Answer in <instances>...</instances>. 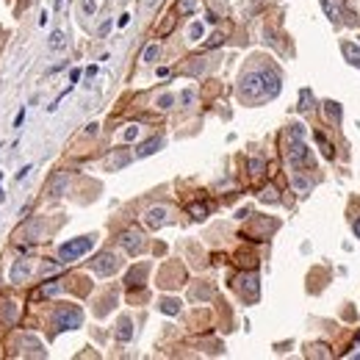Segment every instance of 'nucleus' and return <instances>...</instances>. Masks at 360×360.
<instances>
[{"mask_svg": "<svg viewBox=\"0 0 360 360\" xmlns=\"http://www.w3.org/2000/svg\"><path fill=\"white\" fill-rule=\"evenodd\" d=\"M280 92V75L275 69H260V72H247L239 83V95L244 100H272Z\"/></svg>", "mask_w": 360, "mask_h": 360, "instance_id": "1", "label": "nucleus"}, {"mask_svg": "<svg viewBox=\"0 0 360 360\" xmlns=\"http://www.w3.org/2000/svg\"><path fill=\"white\" fill-rule=\"evenodd\" d=\"M53 324H56V330H78L83 324V310L75 305H61L53 313Z\"/></svg>", "mask_w": 360, "mask_h": 360, "instance_id": "2", "label": "nucleus"}, {"mask_svg": "<svg viewBox=\"0 0 360 360\" xmlns=\"http://www.w3.org/2000/svg\"><path fill=\"white\" fill-rule=\"evenodd\" d=\"M92 247H95V236H80V239H72V241H67V244H61L59 258L64 263H69V260H78L80 255H86Z\"/></svg>", "mask_w": 360, "mask_h": 360, "instance_id": "3", "label": "nucleus"}, {"mask_svg": "<svg viewBox=\"0 0 360 360\" xmlns=\"http://www.w3.org/2000/svg\"><path fill=\"white\" fill-rule=\"evenodd\" d=\"M285 158H288V163L291 166H313V153L308 150V144L305 141H291L288 144V150H285Z\"/></svg>", "mask_w": 360, "mask_h": 360, "instance_id": "4", "label": "nucleus"}, {"mask_svg": "<svg viewBox=\"0 0 360 360\" xmlns=\"http://www.w3.org/2000/svg\"><path fill=\"white\" fill-rule=\"evenodd\" d=\"M92 269H95L100 277H108L120 269V258L114 255V252H100V255L92 260Z\"/></svg>", "mask_w": 360, "mask_h": 360, "instance_id": "5", "label": "nucleus"}, {"mask_svg": "<svg viewBox=\"0 0 360 360\" xmlns=\"http://www.w3.org/2000/svg\"><path fill=\"white\" fill-rule=\"evenodd\" d=\"M236 288H239L247 300H255L258 291H260V280H258L255 272H244V275L236 277Z\"/></svg>", "mask_w": 360, "mask_h": 360, "instance_id": "6", "label": "nucleus"}, {"mask_svg": "<svg viewBox=\"0 0 360 360\" xmlns=\"http://www.w3.org/2000/svg\"><path fill=\"white\" fill-rule=\"evenodd\" d=\"M120 244H122V249L128 252V255H139L141 249H144V236L139 230H125L120 236Z\"/></svg>", "mask_w": 360, "mask_h": 360, "instance_id": "7", "label": "nucleus"}, {"mask_svg": "<svg viewBox=\"0 0 360 360\" xmlns=\"http://www.w3.org/2000/svg\"><path fill=\"white\" fill-rule=\"evenodd\" d=\"M166 222H169V208H163V205H155L144 214V224L150 230H158V227H163Z\"/></svg>", "mask_w": 360, "mask_h": 360, "instance_id": "8", "label": "nucleus"}, {"mask_svg": "<svg viewBox=\"0 0 360 360\" xmlns=\"http://www.w3.org/2000/svg\"><path fill=\"white\" fill-rule=\"evenodd\" d=\"M31 272H34V266H31V260H25V258H20V260H14V266H11V272H9V280H11V283H25L28 277H31Z\"/></svg>", "mask_w": 360, "mask_h": 360, "instance_id": "9", "label": "nucleus"}, {"mask_svg": "<svg viewBox=\"0 0 360 360\" xmlns=\"http://www.w3.org/2000/svg\"><path fill=\"white\" fill-rule=\"evenodd\" d=\"M321 9L327 11V17L333 22H341L343 17V0H321Z\"/></svg>", "mask_w": 360, "mask_h": 360, "instance_id": "10", "label": "nucleus"}, {"mask_svg": "<svg viewBox=\"0 0 360 360\" xmlns=\"http://www.w3.org/2000/svg\"><path fill=\"white\" fill-rule=\"evenodd\" d=\"M161 147H163V136H153V139H147V141L139 144L136 155H139V158H147V155H153L155 150H161Z\"/></svg>", "mask_w": 360, "mask_h": 360, "instance_id": "11", "label": "nucleus"}, {"mask_svg": "<svg viewBox=\"0 0 360 360\" xmlns=\"http://www.w3.org/2000/svg\"><path fill=\"white\" fill-rule=\"evenodd\" d=\"M341 53H343V59L349 61L355 69H360V47L358 44H352V42H341Z\"/></svg>", "mask_w": 360, "mask_h": 360, "instance_id": "12", "label": "nucleus"}, {"mask_svg": "<svg viewBox=\"0 0 360 360\" xmlns=\"http://www.w3.org/2000/svg\"><path fill=\"white\" fill-rule=\"evenodd\" d=\"M341 114H343V108L335 103V100H327V103H324V117L333 122V125H338V122H341Z\"/></svg>", "mask_w": 360, "mask_h": 360, "instance_id": "13", "label": "nucleus"}, {"mask_svg": "<svg viewBox=\"0 0 360 360\" xmlns=\"http://www.w3.org/2000/svg\"><path fill=\"white\" fill-rule=\"evenodd\" d=\"M61 291V283H44L39 291H34V300H50Z\"/></svg>", "mask_w": 360, "mask_h": 360, "instance_id": "14", "label": "nucleus"}, {"mask_svg": "<svg viewBox=\"0 0 360 360\" xmlns=\"http://www.w3.org/2000/svg\"><path fill=\"white\" fill-rule=\"evenodd\" d=\"M144 275H147V266H133L128 272V277H125V283L133 288V285H141V280H144Z\"/></svg>", "mask_w": 360, "mask_h": 360, "instance_id": "15", "label": "nucleus"}, {"mask_svg": "<svg viewBox=\"0 0 360 360\" xmlns=\"http://www.w3.org/2000/svg\"><path fill=\"white\" fill-rule=\"evenodd\" d=\"M117 338H120L122 343L133 338V324H130V319H120V324H117Z\"/></svg>", "mask_w": 360, "mask_h": 360, "instance_id": "16", "label": "nucleus"}, {"mask_svg": "<svg viewBox=\"0 0 360 360\" xmlns=\"http://www.w3.org/2000/svg\"><path fill=\"white\" fill-rule=\"evenodd\" d=\"M0 319H3L6 324H14V321H17V305H14V302H6L3 310H0Z\"/></svg>", "mask_w": 360, "mask_h": 360, "instance_id": "17", "label": "nucleus"}, {"mask_svg": "<svg viewBox=\"0 0 360 360\" xmlns=\"http://www.w3.org/2000/svg\"><path fill=\"white\" fill-rule=\"evenodd\" d=\"M285 141L291 144V141H305V128L302 125H291V128L285 130Z\"/></svg>", "mask_w": 360, "mask_h": 360, "instance_id": "18", "label": "nucleus"}, {"mask_svg": "<svg viewBox=\"0 0 360 360\" xmlns=\"http://www.w3.org/2000/svg\"><path fill=\"white\" fill-rule=\"evenodd\" d=\"M294 189L300 191V194H308V191L313 189V183H310L308 178H302L300 172H294Z\"/></svg>", "mask_w": 360, "mask_h": 360, "instance_id": "19", "label": "nucleus"}, {"mask_svg": "<svg viewBox=\"0 0 360 360\" xmlns=\"http://www.w3.org/2000/svg\"><path fill=\"white\" fill-rule=\"evenodd\" d=\"M200 6V0H178V6H175V11L178 14H191V11Z\"/></svg>", "mask_w": 360, "mask_h": 360, "instance_id": "20", "label": "nucleus"}, {"mask_svg": "<svg viewBox=\"0 0 360 360\" xmlns=\"http://www.w3.org/2000/svg\"><path fill=\"white\" fill-rule=\"evenodd\" d=\"M180 310V302L178 300H161V313H166V316H175Z\"/></svg>", "mask_w": 360, "mask_h": 360, "instance_id": "21", "label": "nucleus"}, {"mask_svg": "<svg viewBox=\"0 0 360 360\" xmlns=\"http://www.w3.org/2000/svg\"><path fill=\"white\" fill-rule=\"evenodd\" d=\"M67 175H64V172H61V175H56V180H53L50 183V194H61V191H64V186H67Z\"/></svg>", "mask_w": 360, "mask_h": 360, "instance_id": "22", "label": "nucleus"}, {"mask_svg": "<svg viewBox=\"0 0 360 360\" xmlns=\"http://www.w3.org/2000/svg\"><path fill=\"white\" fill-rule=\"evenodd\" d=\"M158 56H161V47H158V44H150V47H144V56H141V61L153 64V61H158Z\"/></svg>", "mask_w": 360, "mask_h": 360, "instance_id": "23", "label": "nucleus"}, {"mask_svg": "<svg viewBox=\"0 0 360 360\" xmlns=\"http://www.w3.org/2000/svg\"><path fill=\"white\" fill-rule=\"evenodd\" d=\"M189 214L194 216V219H205V216H208V208L202 205V202H191V205H189Z\"/></svg>", "mask_w": 360, "mask_h": 360, "instance_id": "24", "label": "nucleus"}, {"mask_svg": "<svg viewBox=\"0 0 360 360\" xmlns=\"http://www.w3.org/2000/svg\"><path fill=\"white\" fill-rule=\"evenodd\" d=\"M316 139H319V144H321V153H324L327 158H333V155H335V147L324 139V133H316Z\"/></svg>", "mask_w": 360, "mask_h": 360, "instance_id": "25", "label": "nucleus"}, {"mask_svg": "<svg viewBox=\"0 0 360 360\" xmlns=\"http://www.w3.org/2000/svg\"><path fill=\"white\" fill-rule=\"evenodd\" d=\"M310 358H330V349H327L324 343H316V346H310L308 349Z\"/></svg>", "mask_w": 360, "mask_h": 360, "instance_id": "26", "label": "nucleus"}, {"mask_svg": "<svg viewBox=\"0 0 360 360\" xmlns=\"http://www.w3.org/2000/svg\"><path fill=\"white\" fill-rule=\"evenodd\" d=\"M64 47V34L61 31H53L50 34V50H61Z\"/></svg>", "mask_w": 360, "mask_h": 360, "instance_id": "27", "label": "nucleus"}, {"mask_svg": "<svg viewBox=\"0 0 360 360\" xmlns=\"http://www.w3.org/2000/svg\"><path fill=\"white\" fill-rule=\"evenodd\" d=\"M249 172H252V175H260V172L266 169V163H263V158H249Z\"/></svg>", "mask_w": 360, "mask_h": 360, "instance_id": "28", "label": "nucleus"}, {"mask_svg": "<svg viewBox=\"0 0 360 360\" xmlns=\"http://www.w3.org/2000/svg\"><path fill=\"white\" fill-rule=\"evenodd\" d=\"M313 95H310L308 89H305V92H302V105H300V111H310V108H313Z\"/></svg>", "mask_w": 360, "mask_h": 360, "instance_id": "29", "label": "nucleus"}, {"mask_svg": "<svg viewBox=\"0 0 360 360\" xmlns=\"http://www.w3.org/2000/svg\"><path fill=\"white\" fill-rule=\"evenodd\" d=\"M260 200H263V202H277V189H272V186H269V189H263Z\"/></svg>", "mask_w": 360, "mask_h": 360, "instance_id": "30", "label": "nucleus"}, {"mask_svg": "<svg viewBox=\"0 0 360 360\" xmlns=\"http://www.w3.org/2000/svg\"><path fill=\"white\" fill-rule=\"evenodd\" d=\"M202 31H205V28H202V22H194V25L189 28V39H200V36H202Z\"/></svg>", "mask_w": 360, "mask_h": 360, "instance_id": "31", "label": "nucleus"}, {"mask_svg": "<svg viewBox=\"0 0 360 360\" xmlns=\"http://www.w3.org/2000/svg\"><path fill=\"white\" fill-rule=\"evenodd\" d=\"M172 103H175V95H161L158 97V108H172Z\"/></svg>", "mask_w": 360, "mask_h": 360, "instance_id": "32", "label": "nucleus"}, {"mask_svg": "<svg viewBox=\"0 0 360 360\" xmlns=\"http://www.w3.org/2000/svg\"><path fill=\"white\" fill-rule=\"evenodd\" d=\"M136 136H139V128H136V125H130V128L125 130V141H133Z\"/></svg>", "mask_w": 360, "mask_h": 360, "instance_id": "33", "label": "nucleus"}, {"mask_svg": "<svg viewBox=\"0 0 360 360\" xmlns=\"http://www.w3.org/2000/svg\"><path fill=\"white\" fill-rule=\"evenodd\" d=\"M219 44H222V36L214 34V36H211V42H205V47H219Z\"/></svg>", "mask_w": 360, "mask_h": 360, "instance_id": "34", "label": "nucleus"}, {"mask_svg": "<svg viewBox=\"0 0 360 360\" xmlns=\"http://www.w3.org/2000/svg\"><path fill=\"white\" fill-rule=\"evenodd\" d=\"M78 80H80V69H72V72H69V83L75 86Z\"/></svg>", "mask_w": 360, "mask_h": 360, "instance_id": "35", "label": "nucleus"}, {"mask_svg": "<svg viewBox=\"0 0 360 360\" xmlns=\"http://www.w3.org/2000/svg\"><path fill=\"white\" fill-rule=\"evenodd\" d=\"M83 11L86 14H92V11H95V0H83Z\"/></svg>", "mask_w": 360, "mask_h": 360, "instance_id": "36", "label": "nucleus"}, {"mask_svg": "<svg viewBox=\"0 0 360 360\" xmlns=\"http://www.w3.org/2000/svg\"><path fill=\"white\" fill-rule=\"evenodd\" d=\"M128 22H130V14H122V17L117 20V25H120V28H125V25H128Z\"/></svg>", "mask_w": 360, "mask_h": 360, "instance_id": "37", "label": "nucleus"}, {"mask_svg": "<svg viewBox=\"0 0 360 360\" xmlns=\"http://www.w3.org/2000/svg\"><path fill=\"white\" fill-rule=\"evenodd\" d=\"M97 128H100V125H97V122H92V125H86V133H89V136H95Z\"/></svg>", "mask_w": 360, "mask_h": 360, "instance_id": "38", "label": "nucleus"}, {"mask_svg": "<svg viewBox=\"0 0 360 360\" xmlns=\"http://www.w3.org/2000/svg\"><path fill=\"white\" fill-rule=\"evenodd\" d=\"M180 100H183V103H191V100H194V92H183V95H180Z\"/></svg>", "mask_w": 360, "mask_h": 360, "instance_id": "39", "label": "nucleus"}, {"mask_svg": "<svg viewBox=\"0 0 360 360\" xmlns=\"http://www.w3.org/2000/svg\"><path fill=\"white\" fill-rule=\"evenodd\" d=\"M22 120H25V111L17 114V120H14V128H20V125H22Z\"/></svg>", "mask_w": 360, "mask_h": 360, "instance_id": "40", "label": "nucleus"}, {"mask_svg": "<svg viewBox=\"0 0 360 360\" xmlns=\"http://www.w3.org/2000/svg\"><path fill=\"white\" fill-rule=\"evenodd\" d=\"M28 172H31V166H22V169L17 172V180H22V178H25V175H28Z\"/></svg>", "mask_w": 360, "mask_h": 360, "instance_id": "41", "label": "nucleus"}, {"mask_svg": "<svg viewBox=\"0 0 360 360\" xmlns=\"http://www.w3.org/2000/svg\"><path fill=\"white\" fill-rule=\"evenodd\" d=\"M355 233H358V239H360V216L355 219Z\"/></svg>", "mask_w": 360, "mask_h": 360, "instance_id": "42", "label": "nucleus"}, {"mask_svg": "<svg viewBox=\"0 0 360 360\" xmlns=\"http://www.w3.org/2000/svg\"><path fill=\"white\" fill-rule=\"evenodd\" d=\"M61 3H64V0H56V11H59V9H61Z\"/></svg>", "mask_w": 360, "mask_h": 360, "instance_id": "43", "label": "nucleus"}, {"mask_svg": "<svg viewBox=\"0 0 360 360\" xmlns=\"http://www.w3.org/2000/svg\"><path fill=\"white\" fill-rule=\"evenodd\" d=\"M355 341H360V333H358V335H355Z\"/></svg>", "mask_w": 360, "mask_h": 360, "instance_id": "44", "label": "nucleus"}, {"mask_svg": "<svg viewBox=\"0 0 360 360\" xmlns=\"http://www.w3.org/2000/svg\"><path fill=\"white\" fill-rule=\"evenodd\" d=\"M0 180H3V175H0Z\"/></svg>", "mask_w": 360, "mask_h": 360, "instance_id": "45", "label": "nucleus"}]
</instances>
